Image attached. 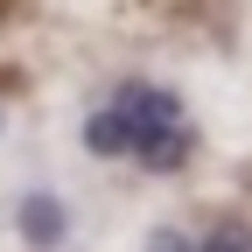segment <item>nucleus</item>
Listing matches in <instances>:
<instances>
[{"instance_id":"nucleus-1","label":"nucleus","mask_w":252,"mask_h":252,"mask_svg":"<svg viewBox=\"0 0 252 252\" xmlns=\"http://www.w3.org/2000/svg\"><path fill=\"white\" fill-rule=\"evenodd\" d=\"M84 147L91 154H133L147 175H175L189 161V112L175 91L126 77L112 98L84 119Z\"/></svg>"},{"instance_id":"nucleus-2","label":"nucleus","mask_w":252,"mask_h":252,"mask_svg":"<svg viewBox=\"0 0 252 252\" xmlns=\"http://www.w3.org/2000/svg\"><path fill=\"white\" fill-rule=\"evenodd\" d=\"M14 224H21V238L35 245V252H56L63 238H70V210H63L49 189H28V196L14 203Z\"/></svg>"},{"instance_id":"nucleus-3","label":"nucleus","mask_w":252,"mask_h":252,"mask_svg":"<svg viewBox=\"0 0 252 252\" xmlns=\"http://www.w3.org/2000/svg\"><path fill=\"white\" fill-rule=\"evenodd\" d=\"M189 252H252V245H245V231H238V224H217L210 238H196Z\"/></svg>"},{"instance_id":"nucleus-4","label":"nucleus","mask_w":252,"mask_h":252,"mask_svg":"<svg viewBox=\"0 0 252 252\" xmlns=\"http://www.w3.org/2000/svg\"><path fill=\"white\" fill-rule=\"evenodd\" d=\"M189 245H196V238H182L175 224H161V231H154V238H147V252H189Z\"/></svg>"}]
</instances>
